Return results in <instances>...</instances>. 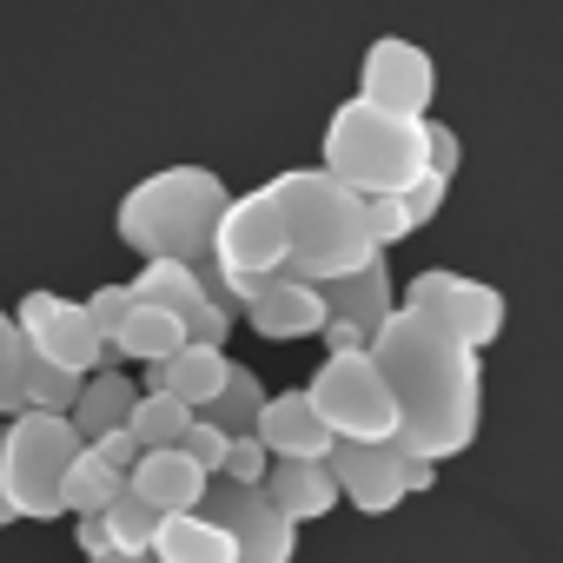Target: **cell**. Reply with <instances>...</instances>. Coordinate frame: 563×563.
<instances>
[{"label": "cell", "instance_id": "6da1fadb", "mask_svg": "<svg viewBox=\"0 0 563 563\" xmlns=\"http://www.w3.org/2000/svg\"><path fill=\"white\" fill-rule=\"evenodd\" d=\"M391 411H398V444L424 451V457H464L477 444L484 424V352H471L464 339H451L444 325H431L411 306H391L385 325L365 339Z\"/></svg>", "mask_w": 563, "mask_h": 563}, {"label": "cell", "instance_id": "7a4b0ae2", "mask_svg": "<svg viewBox=\"0 0 563 563\" xmlns=\"http://www.w3.org/2000/svg\"><path fill=\"white\" fill-rule=\"evenodd\" d=\"M265 192L278 206V225H286V272L292 278L319 286V278H339L378 252L372 225H365V192H352L325 166H292V173L265 179Z\"/></svg>", "mask_w": 563, "mask_h": 563}, {"label": "cell", "instance_id": "3957f363", "mask_svg": "<svg viewBox=\"0 0 563 563\" xmlns=\"http://www.w3.org/2000/svg\"><path fill=\"white\" fill-rule=\"evenodd\" d=\"M225 179L212 166H159L146 173L120 212H113V232L126 252H146V258H186L199 265L212 252V225H219V206H225Z\"/></svg>", "mask_w": 563, "mask_h": 563}, {"label": "cell", "instance_id": "277c9868", "mask_svg": "<svg viewBox=\"0 0 563 563\" xmlns=\"http://www.w3.org/2000/svg\"><path fill=\"white\" fill-rule=\"evenodd\" d=\"M325 173L345 179L352 192H405L424 173V120L385 113L372 100H345L325 120Z\"/></svg>", "mask_w": 563, "mask_h": 563}, {"label": "cell", "instance_id": "5b68a950", "mask_svg": "<svg viewBox=\"0 0 563 563\" xmlns=\"http://www.w3.org/2000/svg\"><path fill=\"white\" fill-rule=\"evenodd\" d=\"M80 431L67 411H14L0 418V490H8L14 517H60V471L74 464Z\"/></svg>", "mask_w": 563, "mask_h": 563}, {"label": "cell", "instance_id": "8992f818", "mask_svg": "<svg viewBox=\"0 0 563 563\" xmlns=\"http://www.w3.org/2000/svg\"><path fill=\"white\" fill-rule=\"evenodd\" d=\"M306 398H312V411L332 424V438L385 444V438L398 431L391 391H385V378H378V365H372V352H365V345H358V352H332V358L312 372Z\"/></svg>", "mask_w": 563, "mask_h": 563}, {"label": "cell", "instance_id": "52a82bcc", "mask_svg": "<svg viewBox=\"0 0 563 563\" xmlns=\"http://www.w3.org/2000/svg\"><path fill=\"white\" fill-rule=\"evenodd\" d=\"M199 517H212L225 537H232V563H292L299 556V523L278 517L272 497L258 484H232V477H206Z\"/></svg>", "mask_w": 563, "mask_h": 563}, {"label": "cell", "instance_id": "ba28073f", "mask_svg": "<svg viewBox=\"0 0 563 563\" xmlns=\"http://www.w3.org/2000/svg\"><path fill=\"white\" fill-rule=\"evenodd\" d=\"M206 278V292L232 272H286V225H278V206L272 192H245V199H225L219 206V225H212V252L192 265Z\"/></svg>", "mask_w": 563, "mask_h": 563}, {"label": "cell", "instance_id": "9c48e42d", "mask_svg": "<svg viewBox=\"0 0 563 563\" xmlns=\"http://www.w3.org/2000/svg\"><path fill=\"white\" fill-rule=\"evenodd\" d=\"M405 306L424 312L431 325H444L451 339H464L471 352H490V345L504 339V319H510V306H504L497 286H484V278H464V272H444V265H431V272L411 278Z\"/></svg>", "mask_w": 563, "mask_h": 563}, {"label": "cell", "instance_id": "30bf717a", "mask_svg": "<svg viewBox=\"0 0 563 563\" xmlns=\"http://www.w3.org/2000/svg\"><path fill=\"white\" fill-rule=\"evenodd\" d=\"M14 325H21V339H27V358H47V365H67V372H100V365H113V352H107V339L93 332V319H87V306L80 299H60V292H27L21 299V312H14Z\"/></svg>", "mask_w": 563, "mask_h": 563}, {"label": "cell", "instance_id": "8fae6325", "mask_svg": "<svg viewBox=\"0 0 563 563\" xmlns=\"http://www.w3.org/2000/svg\"><path fill=\"white\" fill-rule=\"evenodd\" d=\"M358 100L385 107V113H405V120H424L431 100H438V67L418 41L405 34H378L365 47V67H358Z\"/></svg>", "mask_w": 563, "mask_h": 563}, {"label": "cell", "instance_id": "7c38bea8", "mask_svg": "<svg viewBox=\"0 0 563 563\" xmlns=\"http://www.w3.org/2000/svg\"><path fill=\"white\" fill-rule=\"evenodd\" d=\"M140 306H159V312H173L192 339H206V345H225L232 339V312L206 292V278L186 265V258H146L140 265V278H133V286H126Z\"/></svg>", "mask_w": 563, "mask_h": 563}, {"label": "cell", "instance_id": "4fadbf2b", "mask_svg": "<svg viewBox=\"0 0 563 563\" xmlns=\"http://www.w3.org/2000/svg\"><path fill=\"white\" fill-rule=\"evenodd\" d=\"M325 471H332L339 497H352V510H365V517H385V510H398V504H405L398 438H385V444H352V438H332Z\"/></svg>", "mask_w": 563, "mask_h": 563}, {"label": "cell", "instance_id": "5bb4252c", "mask_svg": "<svg viewBox=\"0 0 563 563\" xmlns=\"http://www.w3.org/2000/svg\"><path fill=\"white\" fill-rule=\"evenodd\" d=\"M258 339H278V345H286V339H319V325L332 319L325 312V299H319V286H312V278H278V286H265L245 312H239Z\"/></svg>", "mask_w": 563, "mask_h": 563}, {"label": "cell", "instance_id": "9a60e30c", "mask_svg": "<svg viewBox=\"0 0 563 563\" xmlns=\"http://www.w3.org/2000/svg\"><path fill=\"white\" fill-rule=\"evenodd\" d=\"M319 299H325L332 319H345V325H358V332L372 339V332L385 325V312L398 306V299H391V258L372 252L365 265H352V272H339V278H319Z\"/></svg>", "mask_w": 563, "mask_h": 563}, {"label": "cell", "instance_id": "2e32d148", "mask_svg": "<svg viewBox=\"0 0 563 563\" xmlns=\"http://www.w3.org/2000/svg\"><path fill=\"white\" fill-rule=\"evenodd\" d=\"M252 438H258L272 457H325V451H332V424L312 411L306 391H278V398H265L258 418H252Z\"/></svg>", "mask_w": 563, "mask_h": 563}, {"label": "cell", "instance_id": "e0dca14e", "mask_svg": "<svg viewBox=\"0 0 563 563\" xmlns=\"http://www.w3.org/2000/svg\"><path fill=\"white\" fill-rule=\"evenodd\" d=\"M258 490L272 497L278 517H292V523L332 517V504H339V484H332L325 457H272L265 477H258Z\"/></svg>", "mask_w": 563, "mask_h": 563}, {"label": "cell", "instance_id": "ac0fdd59", "mask_svg": "<svg viewBox=\"0 0 563 563\" xmlns=\"http://www.w3.org/2000/svg\"><path fill=\"white\" fill-rule=\"evenodd\" d=\"M126 490H140L159 517H173V510H192V504H199L206 471H199L179 444H159V451H140V464L126 471Z\"/></svg>", "mask_w": 563, "mask_h": 563}, {"label": "cell", "instance_id": "d6986e66", "mask_svg": "<svg viewBox=\"0 0 563 563\" xmlns=\"http://www.w3.org/2000/svg\"><path fill=\"white\" fill-rule=\"evenodd\" d=\"M225 372H232V358H225V345H206V339H186L173 358H159V365H146V391H173L179 405H206L219 385H225Z\"/></svg>", "mask_w": 563, "mask_h": 563}, {"label": "cell", "instance_id": "ffe728a7", "mask_svg": "<svg viewBox=\"0 0 563 563\" xmlns=\"http://www.w3.org/2000/svg\"><path fill=\"white\" fill-rule=\"evenodd\" d=\"M133 398H140V385L120 372V365H100V372H87L80 378V398H74V431H80V444L87 438H100V431H120L126 424V411H133Z\"/></svg>", "mask_w": 563, "mask_h": 563}, {"label": "cell", "instance_id": "44dd1931", "mask_svg": "<svg viewBox=\"0 0 563 563\" xmlns=\"http://www.w3.org/2000/svg\"><path fill=\"white\" fill-rule=\"evenodd\" d=\"M153 563H232V537L199 510H173L153 530Z\"/></svg>", "mask_w": 563, "mask_h": 563}, {"label": "cell", "instance_id": "7402d4cb", "mask_svg": "<svg viewBox=\"0 0 563 563\" xmlns=\"http://www.w3.org/2000/svg\"><path fill=\"white\" fill-rule=\"evenodd\" d=\"M186 339H192V332H186L173 312H159V306H140V299H133V312H126V325L107 339V352H113V365H126V358L159 365V358H173Z\"/></svg>", "mask_w": 563, "mask_h": 563}, {"label": "cell", "instance_id": "603a6c76", "mask_svg": "<svg viewBox=\"0 0 563 563\" xmlns=\"http://www.w3.org/2000/svg\"><path fill=\"white\" fill-rule=\"evenodd\" d=\"M258 405H265V385H258V378H252V372H245V365L232 358V372H225V385H219V391H212V398L199 405V418H206V424H219L225 438H239V431H252V418H258Z\"/></svg>", "mask_w": 563, "mask_h": 563}, {"label": "cell", "instance_id": "cb8c5ba5", "mask_svg": "<svg viewBox=\"0 0 563 563\" xmlns=\"http://www.w3.org/2000/svg\"><path fill=\"white\" fill-rule=\"evenodd\" d=\"M186 424H192V405H179L173 391H140V398H133V411H126V431H133V444H140V451L179 444V438H186Z\"/></svg>", "mask_w": 563, "mask_h": 563}, {"label": "cell", "instance_id": "d4e9b609", "mask_svg": "<svg viewBox=\"0 0 563 563\" xmlns=\"http://www.w3.org/2000/svg\"><path fill=\"white\" fill-rule=\"evenodd\" d=\"M113 490H120V477L113 471H100L93 457H87V444L74 451V464L60 471V517H93V510H107L113 504Z\"/></svg>", "mask_w": 563, "mask_h": 563}, {"label": "cell", "instance_id": "484cf974", "mask_svg": "<svg viewBox=\"0 0 563 563\" xmlns=\"http://www.w3.org/2000/svg\"><path fill=\"white\" fill-rule=\"evenodd\" d=\"M100 517H107V543H113V550H153L159 510H153L140 490H126V484H120V490H113V504H107Z\"/></svg>", "mask_w": 563, "mask_h": 563}, {"label": "cell", "instance_id": "4316f807", "mask_svg": "<svg viewBox=\"0 0 563 563\" xmlns=\"http://www.w3.org/2000/svg\"><path fill=\"white\" fill-rule=\"evenodd\" d=\"M74 398H80V372L47 365V358H27V378H21V411H74Z\"/></svg>", "mask_w": 563, "mask_h": 563}, {"label": "cell", "instance_id": "83f0119b", "mask_svg": "<svg viewBox=\"0 0 563 563\" xmlns=\"http://www.w3.org/2000/svg\"><path fill=\"white\" fill-rule=\"evenodd\" d=\"M21 378H27V339H21L14 312H0V418L21 411Z\"/></svg>", "mask_w": 563, "mask_h": 563}, {"label": "cell", "instance_id": "f1b7e54d", "mask_svg": "<svg viewBox=\"0 0 563 563\" xmlns=\"http://www.w3.org/2000/svg\"><path fill=\"white\" fill-rule=\"evenodd\" d=\"M444 192H451V179L444 173H418L405 192H398V206H405V225L418 232V225H431L438 212H444Z\"/></svg>", "mask_w": 563, "mask_h": 563}, {"label": "cell", "instance_id": "f546056e", "mask_svg": "<svg viewBox=\"0 0 563 563\" xmlns=\"http://www.w3.org/2000/svg\"><path fill=\"white\" fill-rule=\"evenodd\" d=\"M365 225H372V245H378V252H391L398 239H411L398 192H365Z\"/></svg>", "mask_w": 563, "mask_h": 563}, {"label": "cell", "instance_id": "4dcf8cb0", "mask_svg": "<svg viewBox=\"0 0 563 563\" xmlns=\"http://www.w3.org/2000/svg\"><path fill=\"white\" fill-rule=\"evenodd\" d=\"M265 464H272V451H265L252 431H239V438H225L219 477H232V484H258V477H265Z\"/></svg>", "mask_w": 563, "mask_h": 563}, {"label": "cell", "instance_id": "1f68e13d", "mask_svg": "<svg viewBox=\"0 0 563 563\" xmlns=\"http://www.w3.org/2000/svg\"><path fill=\"white\" fill-rule=\"evenodd\" d=\"M457 166H464V140H457V126H444V120L424 113V173L457 179Z\"/></svg>", "mask_w": 563, "mask_h": 563}, {"label": "cell", "instance_id": "d6a6232c", "mask_svg": "<svg viewBox=\"0 0 563 563\" xmlns=\"http://www.w3.org/2000/svg\"><path fill=\"white\" fill-rule=\"evenodd\" d=\"M87 457H93L100 471H113V477L126 484V471L140 464V444H133V431L120 424V431H100V438H87Z\"/></svg>", "mask_w": 563, "mask_h": 563}, {"label": "cell", "instance_id": "836d02e7", "mask_svg": "<svg viewBox=\"0 0 563 563\" xmlns=\"http://www.w3.org/2000/svg\"><path fill=\"white\" fill-rule=\"evenodd\" d=\"M179 451L206 471V477H219V457H225V431L219 424H206L199 411H192V424H186V438H179Z\"/></svg>", "mask_w": 563, "mask_h": 563}, {"label": "cell", "instance_id": "e575fe53", "mask_svg": "<svg viewBox=\"0 0 563 563\" xmlns=\"http://www.w3.org/2000/svg\"><path fill=\"white\" fill-rule=\"evenodd\" d=\"M80 306H87L93 332H100V339H113V332L126 325V312H133V292H126V286H100V292H93V299H80Z\"/></svg>", "mask_w": 563, "mask_h": 563}, {"label": "cell", "instance_id": "d590c367", "mask_svg": "<svg viewBox=\"0 0 563 563\" xmlns=\"http://www.w3.org/2000/svg\"><path fill=\"white\" fill-rule=\"evenodd\" d=\"M398 477H405V497H424V490L438 484V457H424V451L398 444Z\"/></svg>", "mask_w": 563, "mask_h": 563}, {"label": "cell", "instance_id": "8d00e7d4", "mask_svg": "<svg viewBox=\"0 0 563 563\" xmlns=\"http://www.w3.org/2000/svg\"><path fill=\"white\" fill-rule=\"evenodd\" d=\"M74 543L93 556V550H107V517L93 510V517H74Z\"/></svg>", "mask_w": 563, "mask_h": 563}, {"label": "cell", "instance_id": "74e56055", "mask_svg": "<svg viewBox=\"0 0 563 563\" xmlns=\"http://www.w3.org/2000/svg\"><path fill=\"white\" fill-rule=\"evenodd\" d=\"M87 563H153V550H113V543H107V550H93Z\"/></svg>", "mask_w": 563, "mask_h": 563}, {"label": "cell", "instance_id": "f35d334b", "mask_svg": "<svg viewBox=\"0 0 563 563\" xmlns=\"http://www.w3.org/2000/svg\"><path fill=\"white\" fill-rule=\"evenodd\" d=\"M8 523H21V517H14V504H8V490H0V530H8Z\"/></svg>", "mask_w": 563, "mask_h": 563}]
</instances>
